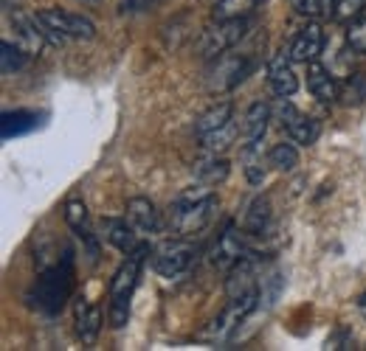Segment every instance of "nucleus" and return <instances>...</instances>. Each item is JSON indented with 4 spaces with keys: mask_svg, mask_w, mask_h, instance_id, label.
<instances>
[{
    "mask_svg": "<svg viewBox=\"0 0 366 351\" xmlns=\"http://www.w3.org/2000/svg\"><path fill=\"white\" fill-rule=\"evenodd\" d=\"M214 208H217V194L212 185H206V183L186 185L169 203V225L178 236L194 239L212 222Z\"/></svg>",
    "mask_w": 366,
    "mask_h": 351,
    "instance_id": "obj_1",
    "label": "nucleus"
},
{
    "mask_svg": "<svg viewBox=\"0 0 366 351\" xmlns=\"http://www.w3.org/2000/svg\"><path fill=\"white\" fill-rule=\"evenodd\" d=\"M147 256H152V248L147 242H141L133 253L124 256V262L119 264V270L113 273L110 278V304H107V320L113 329H124L127 320H130V301L136 295L138 278H141V270L147 264Z\"/></svg>",
    "mask_w": 366,
    "mask_h": 351,
    "instance_id": "obj_2",
    "label": "nucleus"
},
{
    "mask_svg": "<svg viewBox=\"0 0 366 351\" xmlns=\"http://www.w3.org/2000/svg\"><path fill=\"white\" fill-rule=\"evenodd\" d=\"M74 278H76L74 253L65 250V256L56 264H51L48 270H43L40 278L34 281V287L29 292L31 307L37 312H43V315H56L59 309L65 307V301L71 298V292H74Z\"/></svg>",
    "mask_w": 366,
    "mask_h": 351,
    "instance_id": "obj_3",
    "label": "nucleus"
},
{
    "mask_svg": "<svg viewBox=\"0 0 366 351\" xmlns=\"http://www.w3.org/2000/svg\"><path fill=\"white\" fill-rule=\"evenodd\" d=\"M34 20H37V26H40L48 45H56V48H62L68 40L88 43V40L96 37V23L85 14H76V11L40 9V11H34Z\"/></svg>",
    "mask_w": 366,
    "mask_h": 351,
    "instance_id": "obj_4",
    "label": "nucleus"
},
{
    "mask_svg": "<svg viewBox=\"0 0 366 351\" xmlns=\"http://www.w3.org/2000/svg\"><path fill=\"white\" fill-rule=\"evenodd\" d=\"M197 262V248H194V242L192 239H186V236H175V239H169V242H164L161 248H155L152 250V270L161 275V278H167V281H178L183 278L192 267Z\"/></svg>",
    "mask_w": 366,
    "mask_h": 351,
    "instance_id": "obj_5",
    "label": "nucleus"
},
{
    "mask_svg": "<svg viewBox=\"0 0 366 351\" xmlns=\"http://www.w3.org/2000/svg\"><path fill=\"white\" fill-rule=\"evenodd\" d=\"M251 29V17H237V20H212L203 31H200V56L203 59H217L223 54L234 51L239 40L248 34Z\"/></svg>",
    "mask_w": 366,
    "mask_h": 351,
    "instance_id": "obj_6",
    "label": "nucleus"
},
{
    "mask_svg": "<svg viewBox=\"0 0 366 351\" xmlns=\"http://www.w3.org/2000/svg\"><path fill=\"white\" fill-rule=\"evenodd\" d=\"M254 71V56L251 54H223L217 59H212L209 76H206V88L209 93H231L239 88Z\"/></svg>",
    "mask_w": 366,
    "mask_h": 351,
    "instance_id": "obj_7",
    "label": "nucleus"
},
{
    "mask_svg": "<svg viewBox=\"0 0 366 351\" xmlns=\"http://www.w3.org/2000/svg\"><path fill=\"white\" fill-rule=\"evenodd\" d=\"M259 298H262V290H251V292H245V295L229 298V307L212 320V326L206 329V337H209V340H229L231 335L257 312V307L262 304Z\"/></svg>",
    "mask_w": 366,
    "mask_h": 351,
    "instance_id": "obj_8",
    "label": "nucleus"
},
{
    "mask_svg": "<svg viewBox=\"0 0 366 351\" xmlns=\"http://www.w3.org/2000/svg\"><path fill=\"white\" fill-rule=\"evenodd\" d=\"M242 228H237L234 222H229L226 228H223V233L217 236V242H214V248H212V256H209V262L214 270H220V273H229L234 264L239 262L248 250H245V242H242Z\"/></svg>",
    "mask_w": 366,
    "mask_h": 351,
    "instance_id": "obj_9",
    "label": "nucleus"
},
{
    "mask_svg": "<svg viewBox=\"0 0 366 351\" xmlns=\"http://www.w3.org/2000/svg\"><path fill=\"white\" fill-rule=\"evenodd\" d=\"M74 323H76V337L85 343V346H93L102 335V309L99 304H93L91 298L85 295H76L74 298Z\"/></svg>",
    "mask_w": 366,
    "mask_h": 351,
    "instance_id": "obj_10",
    "label": "nucleus"
},
{
    "mask_svg": "<svg viewBox=\"0 0 366 351\" xmlns=\"http://www.w3.org/2000/svg\"><path fill=\"white\" fill-rule=\"evenodd\" d=\"M324 43H327L324 29H321L316 20H310L305 29H299V34L293 37V43H290V51H287V54H290L293 62L310 65V62H316V59L321 56Z\"/></svg>",
    "mask_w": 366,
    "mask_h": 351,
    "instance_id": "obj_11",
    "label": "nucleus"
},
{
    "mask_svg": "<svg viewBox=\"0 0 366 351\" xmlns=\"http://www.w3.org/2000/svg\"><path fill=\"white\" fill-rule=\"evenodd\" d=\"M268 88L276 98H290L299 90V76L293 71V59L290 54L285 56V51H279L268 62Z\"/></svg>",
    "mask_w": 366,
    "mask_h": 351,
    "instance_id": "obj_12",
    "label": "nucleus"
},
{
    "mask_svg": "<svg viewBox=\"0 0 366 351\" xmlns=\"http://www.w3.org/2000/svg\"><path fill=\"white\" fill-rule=\"evenodd\" d=\"M127 220L136 228L141 236H152V233H161L164 222H161V211L155 208L152 200L147 197H133L127 203Z\"/></svg>",
    "mask_w": 366,
    "mask_h": 351,
    "instance_id": "obj_13",
    "label": "nucleus"
},
{
    "mask_svg": "<svg viewBox=\"0 0 366 351\" xmlns=\"http://www.w3.org/2000/svg\"><path fill=\"white\" fill-rule=\"evenodd\" d=\"M307 90H310L319 101L332 104V101H338V96H341V82L335 79V73H332L330 68H324L319 59H316V62L307 65Z\"/></svg>",
    "mask_w": 366,
    "mask_h": 351,
    "instance_id": "obj_14",
    "label": "nucleus"
},
{
    "mask_svg": "<svg viewBox=\"0 0 366 351\" xmlns=\"http://www.w3.org/2000/svg\"><path fill=\"white\" fill-rule=\"evenodd\" d=\"M274 121V113L265 101H254L245 116H242V124H239V132H242V143H262L265 141V132H268V124Z\"/></svg>",
    "mask_w": 366,
    "mask_h": 351,
    "instance_id": "obj_15",
    "label": "nucleus"
},
{
    "mask_svg": "<svg viewBox=\"0 0 366 351\" xmlns=\"http://www.w3.org/2000/svg\"><path fill=\"white\" fill-rule=\"evenodd\" d=\"M271 220H274V211H271V200L268 197H254L245 211H242V220L239 228L245 236H265L271 230Z\"/></svg>",
    "mask_w": 366,
    "mask_h": 351,
    "instance_id": "obj_16",
    "label": "nucleus"
},
{
    "mask_svg": "<svg viewBox=\"0 0 366 351\" xmlns=\"http://www.w3.org/2000/svg\"><path fill=\"white\" fill-rule=\"evenodd\" d=\"M102 236L119 250V253H133L138 245V230L130 225V220H102Z\"/></svg>",
    "mask_w": 366,
    "mask_h": 351,
    "instance_id": "obj_17",
    "label": "nucleus"
},
{
    "mask_svg": "<svg viewBox=\"0 0 366 351\" xmlns=\"http://www.w3.org/2000/svg\"><path fill=\"white\" fill-rule=\"evenodd\" d=\"M11 23H14V31H17V43L23 45L31 56H40L48 40L43 37V31H40L34 14H14Z\"/></svg>",
    "mask_w": 366,
    "mask_h": 351,
    "instance_id": "obj_18",
    "label": "nucleus"
},
{
    "mask_svg": "<svg viewBox=\"0 0 366 351\" xmlns=\"http://www.w3.org/2000/svg\"><path fill=\"white\" fill-rule=\"evenodd\" d=\"M229 172H231L229 161L223 155H217V152H206V158H200L194 163V180L197 183H206L212 188H217L220 183H226Z\"/></svg>",
    "mask_w": 366,
    "mask_h": 351,
    "instance_id": "obj_19",
    "label": "nucleus"
},
{
    "mask_svg": "<svg viewBox=\"0 0 366 351\" xmlns=\"http://www.w3.org/2000/svg\"><path fill=\"white\" fill-rule=\"evenodd\" d=\"M268 166H271V161H268L262 143H242V172L251 185H262V180L268 177Z\"/></svg>",
    "mask_w": 366,
    "mask_h": 351,
    "instance_id": "obj_20",
    "label": "nucleus"
},
{
    "mask_svg": "<svg viewBox=\"0 0 366 351\" xmlns=\"http://www.w3.org/2000/svg\"><path fill=\"white\" fill-rule=\"evenodd\" d=\"M65 222L68 228L93 248V256H96V236H93L91 228V214H88V205L82 200H68L65 203Z\"/></svg>",
    "mask_w": 366,
    "mask_h": 351,
    "instance_id": "obj_21",
    "label": "nucleus"
},
{
    "mask_svg": "<svg viewBox=\"0 0 366 351\" xmlns=\"http://www.w3.org/2000/svg\"><path fill=\"white\" fill-rule=\"evenodd\" d=\"M229 121H234V104H231L229 98H223V101L212 104V107L194 121V138L220 130V127H226Z\"/></svg>",
    "mask_w": 366,
    "mask_h": 351,
    "instance_id": "obj_22",
    "label": "nucleus"
},
{
    "mask_svg": "<svg viewBox=\"0 0 366 351\" xmlns=\"http://www.w3.org/2000/svg\"><path fill=\"white\" fill-rule=\"evenodd\" d=\"M37 127H40V116L37 113H29V110L3 113V118H0V138L11 141V138H20L26 132L37 130Z\"/></svg>",
    "mask_w": 366,
    "mask_h": 351,
    "instance_id": "obj_23",
    "label": "nucleus"
},
{
    "mask_svg": "<svg viewBox=\"0 0 366 351\" xmlns=\"http://www.w3.org/2000/svg\"><path fill=\"white\" fill-rule=\"evenodd\" d=\"M29 59H31V54L20 43H9V40L0 43V71H3V76H11V73L23 71L29 65Z\"/></svg>",
    "mask_w": 366,
    "mask_h": 351,
    "instance_id": "obj_24",
    "label": "nucleus"
},
{
    "mask_svg": "<svg viewBox=\"0 0 366 351\" xmlns=\"http://www.w3.org/2000/svg\"><path fill=\"white\" fill-rule=\"evenodd\" d=\"M262 0H214L212 20H237V17H251Z\"/></svg>",
    "mask_w": 366,
    "mask_h": 351,
    "instance_id": "obj_25",
    "label": "nucleus"
},
{
    "mask_svg": "<svg viewBox=\"0 0 366 351\" xmlns=\"http://www.w3.org/2000/svg\"><path fill=\"white\" fill-rule=\"evenodd\" d=\"M268 161H271V166H274L276 172L290 175V172H296V166H299V149H296L293 141L274 143L271 152H268Z\"/></svg>",
    "mask_w": 366,
    "mask_h": 351,
    "instance_id": "obj_26",
    "label": "nucleus"
},
{
    "mask_svg": "<svg viewBox=\"0 0 366 351\" xmlns=\"http://www.w3.org/2000/svg\"><path fill=\"white\" fill-rule=\"evenodd\" d=\"M237 132H239L237 121H229V124H226V127H220V130L209 132V135H200V138H197V143H200V149H203V152H217V155H223L231 143L237 141Z\"/></svg>",
    "mask_w": 366,
    "mask_h": 351,
    "instance_id": "obj_27",
    "label": "nucleus"
},
{
    "mask_svg": "<svg viewBox=\"0 0 366 351\" xmlns=\"http://www.w3.org/2000/svg\"><path fill=\"white\" fill-rule=\"evenodd\" d=\"M285 135L293 141V143H302V146H313L316 141H319L321 135V124L316 121V118H310V116H299L287 130H285Z\"/></svg>",
    "mask_w": 366,
    "mask_h": 351,
    "instance_id": "obj_28",
    "label": "nucleus"
},
{
    "mask_svg": "<svg viewBox=\"0 0 366 351\" xmlns=\"http://www.w3.org/2000/svg\"><path fill=\"white\" fill-rule=\"evenodd\" d=\"M347 107L352 104H364L366 101V73H350L347 82H341V96H338Z\"/></svg>",
    "mask_w": 366,
    "mask_h": 351,
    "instance_id": "obj_29",
    "label": "nucleus"
},
{
    "mask_svg": "<svg viewBox=\"0 0 366 351\" xmlns=\"http://www.w3.org/2000/svg\"><path fill=\"white\" fill-rule=\"evenodd\" d=\"M347 48L358 56H366V14H358L347 23Z\"/></svg>",
    "mask_w": 366,
    "mask_h": 351,
    "instance_id": "obj_30",
    "label": "nucleus"
},
{
    "mask_svg": "<svg viewBox=\"0 0 366 351\" xmlns=\"http://www.w3.org/2000/svg\"><path fill=\"white\" fill-rule=\"evenodd\" d=\"M271 113H274V121L282 127V130H287V127L302 116V110H299L290 98H276V104L271 107Z\"/></svg>",
    "mask_w": 366,
    "mask_h": 351,
    "instance_id": "obj_31",
    "label": "nucleus"
},
{
    "mask_svg": "<svg viewBox=\"0 0 366 351\" xmlns=\"http://www.w3.org/2000/svg\"><path fill=\"white\" fill-rule=\"evenodd\" d=\"M366 0H332V20H341V23H350L361 14Z\"/></svg>",
    "mask_w": 366,
    "mask_h": 351,
    "instance_id": "obj_32",
    "label": "nucleus"
},
{
    "mask_svg": "<svg viewBox=\"0 0 366 351\" xmlns=\"http://www.w3.org/2000/svg\"><path fill=\"white\" fill-rule=\"evenodd\" d=\"M290 9L299 14V17H307V20H316V17H324V6L321 0H287Z\"/></svg>",
    "mask_w": 366,
    "mask_h": 351,
    "instance_id": "obj_33",
    "label": "nucleus"
},
{
    "mask_svg": "<svg viewBox=\"0 0 366 351\" xmlns=\"http://www.w3.org/2000/svg\"><path fill=\"white\" fill-rule=\"evenodd\" d=\"M358 307L366 309V292H364V295H361V298H358Z\"/></svg>",
    "mask_w": 366,
    "mask_h": 351,
    "instance_id": "obj_34",
    "label": "nucleus"
}]
</instances>
